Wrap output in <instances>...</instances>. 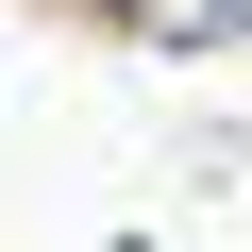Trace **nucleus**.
<instances>
[{"mask_svg": "<svg viewBox=\"0 0 252 252\" xmlns=\"http://www.w3.org/2000/svg\"><path fill=\"white\" fill-rule=\"evenodd\" d=\"M118 17H135L152 51H235V34H252V0H118Z\"/></svg>", "mask_w": 252, "mask_h": 252, "instance_id": "1", "label": "nucleus"}]
</instances>
